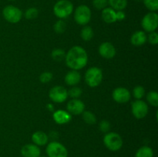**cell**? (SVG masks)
Segmentation results:
<instances>
[{
    "label": "cell",
    "mask_w": 158,
    "mask_h": 157,
    "mask_svg": "<svg viewBox=\"0 0 158 157\" xmlns=\"http://www.w3.org/2000/svg\"><path fill=\"white\" fill-rule=\"evenodd\" d=\"M66 64L72 70H80L86 66L88 55L86 51L82 46H73L66 53Z\"/></svg>",
    "instance_id": "1"
},
{
    "label": "cell",
    "mask_w": 158,
    "mask_h": 157,
    "mask_svg": "<svg viewBox=\"0 0 158 157\" xmlns=\"http://www.w3.org/2000/svg\"><path fill=\"white\" fill-rule=\"evenodd\" d=\"M73 12V5L69 0H59L53 6V12L60 19L69 17Z\"/></svg>",
    "instance_id": "2"
},
{
    "label": "cell",
    "mask_w": 158,
    "mask_h": 157,
    "mask_svg": "<svg viewBox=\"0 0 158 157\" xmlns=\"http://www.w3.org/2000/svg\"><path fill=\"white\" fill-rule=\"evenodd\" d=\"M103 144L107 149L112 152L119 151L123 146V139L117 132H106L103 137Z\"/></svg>",
    "instance_id": "3"
},
{
    "label": "cell",
    "mask_w": 158,
    "mask_h": 157,
    "mask_svg": "<svg viewBox=\"0 0 158 157\" xmlns=\"http://www.w3.org/2000/svg\"><path fill=\"white\" fill-rule=\"evenodd\" d=\"M103 80V72L98 67H90L85 73V81L89 87H97Z\"/></svg>",
    "instance_id": "4"
},
{
    "label": "cell",
    "mask_w": 158,
    "mask_h": 157,
    "mask_svg": "<svg viewBox=\"0 0 158 157\" xmlns=\"http://www.w3.org/2000/svg\"><path fill=\"white\" fill-rule=\"evenodd\" d=\"M91 10L86 5H80L74 11V20L80 26H86L91 19Z\"/></svg>",
    "instance_id": "5"
},
{
    "label": "cell",
    "mask_w": 158,
    "mask_h": 157,
    "mask_svg": "<svg viewBox=\"0 0 158 157\" xmlns=\"http://www.w3.org/2000/svg\"><path fill=\"white\" fill-rule=\"evenodd\" d=\"M46 152L48 157H68V150L66 146L56 141L48 143Z\"/></svg>",
    "instance_id": "6"
},
{
    "label": "cell",
    "mask_w": 158,
    "mask_h": 157,
    "mask_svg": "<svg viewBox=\"0 0 158 157\" xmlns=\"http://www.w3.org/2000/svg\"><path fill=\"white\" fill-rule=\"evenodd\" d=\"M2 16L7 22L15 24L21 20L23 12L16 6L9 5L2 9Z\"/></svg>",
    "instance_id": "7"
},
{
    "label": "cell",
    "mask_w": 158,
    "mask_h": 157,
    "mask_svg": "<svg viewBox=\"0 0 158 157\" xmlns=\"http://www.w3.org/2000/svg\"><path fill=\"white\" fill-rule=\"evenodd\" d=\"M142 28L145 32H154L158 26V15L156 12H150L143 16L141 21Z\"/></svg>",
    "instance_id": "8"
},
{
    "label": "cell",
    "mask_w": 158,
    "mask_h": 157,
    "mask_svg": "<svg viewBox=\"0 0 158 157\" xmlns=\"http://www.w3.org/2000/svg\"><path fill=\"white\" fill-rule=\"evenodd\" d=\"M49 96L53 103H62L67 99L68 92L63 86H56L49 90Z\"/></svg>",
    "instance_id": "9"
},
{
    "label": "cell",
    "mask_w": 158,
    "mask_h": 157,
    "mask_svg": "<svg viewBox=\"0 0 158 157\" xmlns=\"http://www.w3.org/2000/svg\"><path fill=\"white\" fill-rule=\"evenodd\" d=\"M148 106L144 101L141 99L136 100L131 104V111L135 118L140 119L147 116L148 113Z\"/></svg>",
    "instance_id": "10"
},
{
    "label": "cell",
    "mask_w": 158,
    "mask_h": 157,
    "mask_svg": "<svg viewBox=\"0 0 158 157\" xmlns=\"http://www.w3.org/2000/svg\"><path fill=\"white\" fill-rule=\"evenodd\" d=\"M112 97L117 103L123 104L131 99V94L127 89L124 87H118L113 91Z\"/></svg>",
    "instance_id": "11"
},
{
    "label": "cell",
    "mask_w": 158,
    "mask_h": 157,
    "mask_svg": "<svg viewBox=\"0 0 158 157\" xmlns=\"http://www.w3.org/2000/svg\"><path fill=\"white\" fill-rule=\"evenodd\" d=\"M67 112L70 115H80L83 112L85 109V105L79 99H72L67 103Z\"/></svg>",
    "instance_id": "12"
},
{
    "label": "cell",
    "mask_w": 158,
    "mask_h": 157,
    "mask_svg": "<svg viewBox=\"0 0 158 157\" xmlns=\"http://www.w3.org/2000/svg\"><path fill=\"white\" fill-rule=\"evenodd\" d=\"M98 51L100 55L103 58H107V59L114 58L117 52L114 45L109 42H104L101 43L100 46H99Z\"/></svg>",
    "instance_id": "13"
},
{
    "label": "cell",
    "mask_w": 158,
    "mask_h": 157,
    "mask_svg": "<svg viewBox=\"0 0 158 157\" xmlns=\"http://www.w3.org/2000/svg\"><path fill=\"white\" fill-rule=\"evenodd\" d=\"M20 152L23 157H40L41 155V149L40 146L33 143L23 146Z\"/></svg>",
    "instance_id": "14"
},
{
    "label": "cell",
    "mask_w": 158,
    "mask_h": 157,
    "mask_svg": "<svg viewBox=\"0 0 158 157\" xmlns=\"http://www.w3.org/2000/svg\"><path fill=\"white\" fill-rule=\"evenodd\" d=\"M32 141L33 144L38 146H43L47 145L49 142V137L46 132L43 131H37L32 135Z\"/></svg>",
    "instance_id": "15"
},
{
    "label": "cell",
    "mask_w": 158,
    "mask_h": 157,
    "mask_svg": "<svg viewBox=\"0 0 158 157\" xmlns=\"http://www.w3.org/2000/svg\"><path fill=\"white\" fill-rule=\"evenodd\" d=\"M53 119L57 124H66L71 120V115L67 111L60 109V110L56 111L53 113Z\"/></svg>",
    "instance_id": "16"
},
{
    "label": "cell",
    "mask_w": 158,
    "mask_h": 157,
    "mask_svg": "<svg viewBox=\"0 0 158 157\" xmlns=\"http://www.w3.org/2000/svg\"><path fill=\"white\" fill-rule=\"evenodd\" d=\"M65 83L69 86H75L81 80V75L77 70H71L65 76Z\"/></svg>",
    "instance_id": "17"
},
{
    "label": "cell",
    "mask_w": 158,
    "mask_h": 157,
    "mask_svg": "<svg viewBox=\"0 0 158 157\" xmlns=\"http://www.w3.org/2000/svg\"><path fill=\"white\" fill-rule=\"evenodd\" d=\"M147 42V35L144 31H137L132 35L131 42L134 46H143Z\"/></svg>",
    "instance_id": "18"
},
{
    "label": "cell",
    "mask_w": 158,
    "mask_h": 157,
    "mask_svg": "<svg viewBox=\"0 0 158 157\" xmlns=\"http://www.w3.org/2000/svg\"><path fill=\"white\" fill-rule=\"evenodd\" d=\"M102 19L107 24H112L117 22L116 11L110 7H106L102 10Z\"/></svg>",
    "instance_id": "19"
},
{
    "label": "cell",
    "mask_w": 158,
    "mask_h": 157,
    "mask_svg": "<svg viewBox=\"0 0 158 157\" xmlns=\"http://www.w3.org/2000/svg\"><path fill=\"white\" fill-rule=\"evenodd\" d=\"M108 5L115 11H121L126 9L127 0H108Z\"/></svg>",
    "instance_id": "20"
},
{
    "label": "cell",
    "mask_w": 158,
    "mask_h": 157,
    "mask_svg": "<svg viewBox=\"0 0 158 157\" xmlns=\"http://www.w3.org/2000/svg\"><path fill=\"white\" fill-rule=\"evenodd\" d=\"M154 150L149 146H142L139 148L135 153V157H154Z\"/></svg>",
    "instance_id": "21"
},
{
    "label": "cell",
    "mask_w": 158,
    "mask_h": 157,
    "mask_svg": "<svg viewBox=\"0 0 158 157\" xmlns=\"http://www.w3.org/2000/svg\"><path fill=\"white\" fill-rule=\"evenodd\" d=\"M94 35V30L90 26H84L80 32V36L84 41H90Z\"/></svg>",
    "instance_id": "22"
},
{
    "label": "cell",
    "mask_w": 158,
    "mask_h": 157,
    "mask_svg": "<svg viewBox=\"0 0 158 157\" xmlns=\"http://www.w3.org/2000/svg\"><path fill=\"white\" fill-rule=\"evenodd\" d=\"M82 117H83V121L89 125H94L97 122V118H96L95 115L89 111H83V112L82 113Z\"/></svg>",
    "instance_id": "23"
},
{
    "label": "cell",
    "mask_w": 158,
    "mask_h": 157,
    "mask_svg": "<svg viewBox=\"0 0 158 157\" xmlns=\"http://www.w3.org/2000/svg\"><path fill=\"white\" fill-rule=\"evenodd\" d=\"M52 59L55 60L56 62H61L65 59L66 57V52L62 49H56L51 53Z\"/></svg>",
    "instance_id": "24"
},
{
    "label": "cell",
    "mask_w": 158,
    "mask_h": 157,
    "mask_svg": "<svg viewBox=\"0 0 158 157\" xmlns=\"http://www.w3.org/2000/svg\"><path fill=\"white\" fill-rule=\"evenodd\" d=\"M147 100L151 106H158V93L156 91H150L147 95Z\"/></svg>",
    "instance_id": "25"
},
{
    "label": "cell",
    "mask_w": 158,
    "mask_h": 157,
    "mask_svg": "<svg viewBox=\"0 0 158 157\" xmlns=\"http://www.w3.org/2000/svg\"><path fill=\"white\" fill-rule=\"evenodd\" d=\"M133 95L137 100L142 99L145 95V89L143 86H137L133 89Z\"/></svg>",
    "instance_id": "26"
},
{
    "label": "cell",
    "mask_w": 158,
    "mask_h": 157,
    "mask_svg": "<svg viewBox=\"0 0 158 157\" xmlns=\"http://www.w3.org/2000/svg\"><path fill=\"white\" fill-rule=\"evenodd\" d=\"M66 24L63 19H60L54 24L53 29L56 33L62 34L66 31Z\"/></svg>",
    "instance_id": "27"
},
{
    "label": "cell",
    "mask_w": 158,
    "mask_h": 157,
    "mask_svg": "<svg viewBox=\"0 0 158 157\" xmlns=\"http://www.w3.org/2000/svg\"><path fill=\"white\" fill-rule=\"evenodd\" d=\"M145 7L151 12H156L158 9V0H143Z\"/></svg>",
    "instance_id": "28"
},
{
    "label": "cell",
    "mask_w": 158,
    "mask_h": 157,
    "mask_svg": "<svg viewBox=\"0 0 158 157\" xmlns=\"http://www.w3.org/2000/svg\"><path fill=\"white\" fill-rule=\"evenodd\" d=\"M39 11L36 8L31 7L29 9H26V12H25V17L27 19H35L38 17Z\"/></svg>",
    "instance_id": "29"
},
{
    "label": "cell",
    "mask_w": 158,
    "mask_h": 157,
    "mask_svg": "<svg viewBox=\"0 0 158 157\" xmlns=\"http://www.w3.org/2000/svg\"><path fill=\"white\" fill-rule=\"evenodd\" d=\"M68 92V96L71 97L72 99H79V97L82 95V89L77 86H73Z\"/></svg>",
    "instance_id": "30"
},
{
    "label": "cell",
    "mask_w": 158,
    "mask_h": 157,
    "mask_svg": "<svg viewBox=\"0 0 158 157\" xmlns=\"http://www.w3.org/2000/svg\"><path fill=\"white\" fill-rule=\"evenodd\" d=\"M107 6L108 0H93V6L97 10H103Z\"/></svg>",
    "instance_id": "31"
},
{
    "label": "cell",
    "mask_w": 158,
    "mask_h": 157,
    "mask_svg": "<svg viewBox=\"0 0 158 157\" xmlns=\"http://www.w3.org/2000/svg\"><path fill=\"white\" fill-rule=\"evenodd\" d=\"M147 41L149 42L151 45H157L158 43V34L157 32H150L148 35H147Z\"/></svg>",
    "instance_id": "32"
},
{
    "label": "cell",
    "mask_w": 158,
    "mask_h": 157,
    "mask_svg": "<svg viewBox=\"0 0 158 157\" xmlns=\"http://www.w3.org/2000/svg\"><path fill=\"white\" fill-rule=\"evenodd\" d=\"M52 74L50 72H44L40 75V81L43 83H47L52 80Z\"/></svg>",
    "instance_id": "33"
},
{
    "label": "cell",
    "mask_w": 158,
    "mask_h": 157,
    "mask_svg": "<svg viewBox=\"0 0 158 157\" xmlns=\"http://www.w3.org/2000/svg\"><path fill=\"white\" fill-rule=\"evenodd\" d=\"M99 128L102 132H105V133L109 132L110 129V123L107 120H102L99 125Z\"/></svg>",
    "instance_id": "34"
},
{
    "label": "cell",
    "mask_w": 158,
    "mask_h": 157,
    "mask_svg": "<svg viewBox=\"0 0 158 157\" xmlns=\"http://www.w3.org/2000/svg\"><path fill=\"white\" fill-rule=\"evenodd\" d=\"M116 18H117V21H123L126 18V14L123 12V10L116 11Z\"/></svg>",
    "instance_id": "35"
},
{
    "label": "cell",
    "mask_w": 158,
    "mask_h": 157,
    "mask_svg": "<svg viewBox=\"0 0 158 157\" xmlns=\"http://www.w3.org/2000/svg\"><path fill=\"white\" fill-rule=\"evenodd\" d=\"M40 157H48L47 155H40Z\"/></svg>",
    "instance_id": "36"
},
{
    "label": "cell",
    "mask_w": 158,
    "mask_h": 157,
    "mask_svg": "<svg viewBox=\"0 0 158 157\" xmlns=\"http://www.w3.org/2000/svg\"><path fill=\"white\" fill-rule=\"evenodd\" d=\"M9 1H14V0H9Z\"/></svg>",
    "instance_id": "37"
}]
</instances>
